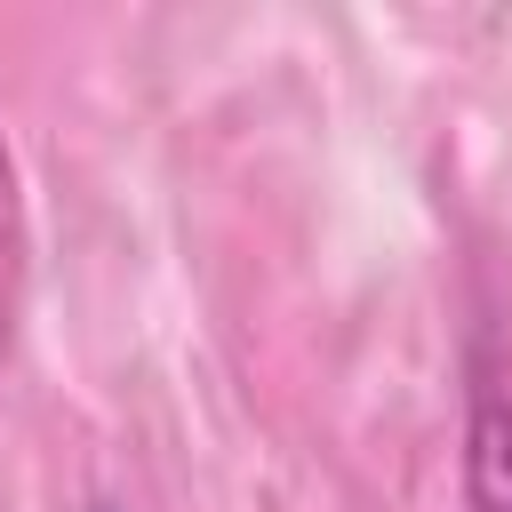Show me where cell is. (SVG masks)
<instances>
[{
    "label": "cell",
    "instance_id": "7a4b0ae2",
    "mask_svg": "<svg viewBox=\"0 0 512 512\" xmlns=\"http://www.w3.org/2000/svg\"><path fill=\"white\" fill-rule=\"evenodd\" d=\"M24 256H32V240H24V192H16V152L0 136V360H8L16 312H24Z\"/></svg>",
    "mask_w": 512,
    "mask_h": 512
},
{
    "label": "cell",
    "instance_id": "6da1fadb",
    "mask_svg": "<svg viewBox=\"0 0 512 512\" xmlns=\"http://www.w3.org/2000/svg\"><path fill=\"white\" fill-rule=\"evenodd\" d=\"M464 512H512V400L488 384L464 416Z\"/></svg>",
    "mask_w": 512,
    "mask_h": 512
}]
</instances>
